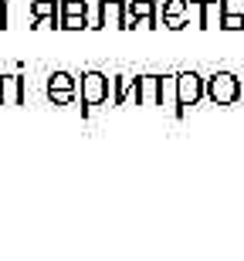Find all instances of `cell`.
I'll return each instance as SVG.
<instances>
[{
    "label": "cell",
    "mask_w": 244,
    "mask_h": 261,
    "mask_svg": "<svg viewBox=\"0 0 244 261\" xmlns=\"http://www.w3.org/2000/svg\"><path fill=\"white\" fill-rule=\"evenodd\" d=\"M241 92H244V78L231 75V71H214V75H207L204 95L210 98L214 106H234V102H241Z\"/></svg>",
    "instance_id": "cell-1"
},
{
    "label": "cell",
    "mask_w": 244,
    "mask_h": 261,
    "mask_svg": "<svg viewBox=\"0 0 244 261\" xmlns=\"http://www.w3.org/2000/svg\"><path fill=\"white\" fill-rule=\"evenodd\" d=\"M109 92H112V78H105L102 71H85V75H82L78 95H82V106L85 109L109 102Z\"/></svg>",
    "instance_id": "cell-2"
},
{
    "label": "cell",
    "mask_w": 244,
    "mask_h": 261,
    "mask_svg": "<svg viewBox=\"0 0 244 261\" xmlns=\"http://www.w3.org/2000/svg\"><path fill=\"white\" fill-rule=\"evenodd\" d=\"M122 28H159V4L156 0H129L126 4V20Z\"/></svg>",
    "instance_id": "cell-3"
},
{
    "label": "cell",
    "mask_w": 244,
    "mask_h": 261,
    "mask_svg": "<svg viewBox=\"0 0 244 261\" xmlns=\"http://www.w3.org/2000/svg\"><path fill=\"white\" fill-rule=\"evenodd\" d=\"M204 85H207V78L204 75H197V71H176V95H180V109L186 106H197L204 95Z\"/></svg>",
    "instance_id": "cell-4"
},
{
    "label": "cell",
    "mask_w": 244,
    "mask_h": 261,
    "mask_svg": "<svg viewBox=\"0 0 244 261\" xmlns=\"http://www.w3.org/2000/svg\"><path fill=\"white\" fill-rule=\"evenodd\" d=\"M75 95H78L75 75H68V71H51L48 75V98L51 102H55V106H71Z\"/></svg>",
    "instance_id": "cell-5"
},
{
    "label": "cell",
    "mask_w": 244,
    "mask_h": 261,
    "mask_svg": "<svg viewBox=\"0 0 244 261\" xmlns=\"http://www.w3.org/2000/svg\"><path fill=\"white\" fill-rule=\"evenodd\" d=\"M159 20H163V28H170V31L190 28V24H186V0H163V4H159Z\"/></svg>",
    "instance_id": "cell-6"
},
{
    "label": "cell",
    "mask_w": 244,
    "mask_h": 261,
    "mask_svg": "<svg viewBox=\"0 0 244 261\" xmlns=\"http://www.w3.org/2000/svg\"><path fill=\"white\" fill-rule=\"evenodd\" d=\"M28 95V85L20 75H0V106H20Z\"/></svg>",
    "instance_id": "cell-7"
},
{
    "label": "cell",
    "mask_w": 244,
    "mask_h": 261,
    "mask_svg": "<svg viewBox=\"0 0 244 261\" xmlns=\"http://www.w3.org/2000/svg\"><path fill=\"white\" fill-rule=\"evenodd\" d=\"M159 85H163V75H139L136 78V102L139 106H159Z\"/></svg>",
    "instance_id": "cell-8"
},
{
    "label": "cell",
    "mask_w": 244,
    "mask_h": 261,
    "mask_svg": "<svg viewBox=\"0 0 244 261\" xmlns=\"http://www.w3.org/2000/svg\"><path fill=\"white\" fill-rule=\"evenodd\" d=\"M98 20H102V28H122V20H126V0H102L98 4Z\"/></svg>",
    "instance_id": "cell-9"
},
{
    "label": "cell",
    "mask_w": 244,
    "mask_h": 261,
    "mask_svg": "<svg viewBox=\"0 0 244 261\" xmlns=\"http://www.w3.org/2000/svg\"><path fill=\"white\" fill-rule=\"evenodd\" d=\"M159 106H166L176 119L183 116V109H180V95H176V75H163V85H159Z\"/></svg>",
    "instance_id": "cell-10"
},
{
    "label": "cell",
    "mask_w": 244,
    "mask_h": 261,
    "mask_svg": "<svg viewBox=\"0 0 244 261\" xmlns=\"http://www.w3.org/2000/svg\"><path fill=\"white\" fill-rule=\"evenodd\" d=\"M129 98H136V78L132 75L112 78V106H126Z\"/></svg>",
    "instance_id": "cell-11"
},
{
    "label": "cell",
    "mask_w": 244,
    "mask_h": 261,
    "mask_svg": "<svg viewBox=\"0 0 244 261\" xmlns=\"http://www.w3.org/2000/svg\"><path fill=\"white\" fill-rule=\"evenodd\" d=\"M227 14V0H204V24L200 28H221Z\"/></svg>",
    "instance_id": "cell-12"
},
{
    "label": "cell",
    "mask_w": 244,
    "mask_h": 261,
    "mask_svg": "<svg viewBox=\"0 0 244 261\" xmlns=\"http://www.w3.org/2000/svg\"><path fill=\"white\" fill-rule=\"evenodd\" d=\"M31 14L34 17H61V0H34Z\"/></svg>",
    "instance_id": "cell-13"
},
{
    "label": "cell",
    "mask_w": 244,
    "mask_h": 261,
    "mask_svg": "<svg viewBox=\"0 0 244 261\" xmlns=\"http://www.w3.org/2000/svg\"><path fill=\"white\" fill-rule=\"evenodd\" d=\"M186 24H194V28L204 24V0H186Z\"/></svg>",
    "instance_id": "cell-14"
},
{
    "label": "cell",
    "mask_w": 244,
    "mask_h": 261,
    "mask_svg": "<svg viewBox=\"0 0 244 261\" xmlns=\"http://www.w3.org/2000/svg\"><path fill=\"white\" fill-rule=\"evenodd\" d=\"M221 28H224V31H244V14H234V10H227L224 20H221Z\"/></svg>",
    "instance_id": "cell-15"
},
{
    "label": "cell",
    "mask_w": 244,
    "mask_h": 261,
    "mask_svg": "<svg viewBox=\"0 0 244 261\" xmlns=\"http://www.w3.org/2000/svg\"><path fill=\"white\" fill-rule=\"evenodd\" d=\"M34 28H38V31H51V28H61V17H34Z\"/></svg>",
    "instance_id": "cell-16"
},
{
    "label": "cell",
    "mask_w": 244,
    "mask_h": 261,
    "mask_svg": "<svg viewBox=\"0 0 244 261\" xmlns=\"http://www.w3.org/2000/svg\"><path fill=\"white\" fill-rule=\"evenodd\" d=\"M0 28H7V0H0Z\"/></svg>",
    "instance_id": "cell-17"
},
{
    "label": "cell",
    "mask_w": 244,
    "mask_h": 261,
    "mask_svg": "<svg viewBox=\"0 0 244 261\" xmlns=\"http://www.w3.org/2000/svg\"><path fill=\"white\" fill-rule=\"evenodd\" d=\"M241 98H244V92H241Z\"/></svg>",
    "instance_id": "cell-18"
}]
</instances>
